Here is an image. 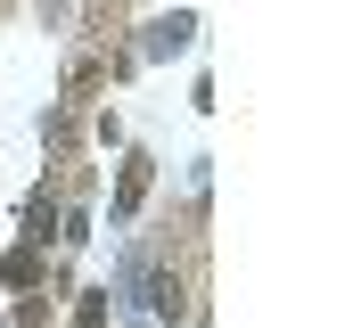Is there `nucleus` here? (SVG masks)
<instances>
[{
    "label": "nucleus",
    "instance_id": "1",
    "mask_svg": "<svg viewBox=\"0 0 353 328\" xmlns=\"http://www.w3.org/2000/svg\"><path fill=\"white\" fill-rule=\"evenodd\" d=\"M140 197H148V164H123V189H115V222H123Z\"/></svg>",
    "mask_w": 353,
    "mask_h": 328
},
{
    "label": "nucleus",
    "instance_id": "3",
    "mask_svg": "<svg viewBox=\"0 0 353 328\" xmlns=\"http://www.w3.org/2000/svg\"><path fill=\"white\" fill-rule=\"evenodd\" d=\"M74 328H107V296H83V312H74Z\"/></svg>",
    "mask_w": 353,
    "mask_h": 328
},
{
    "label": "nucleus",
    "instance_id": "2",
    "mask_svg": "<svg viewBox=\"0 0 353 328\" xmlns=\"http://www.w3.org/2000/svg\"><path fill=\"white\" fill-rule=\"evenodd\" d=\"M33 271H41V246H17V254H8V263H0V279H8V287H25V279H33Z\"/></svg>",
    "mask_w": 353,
    "mask_h": 328
}]
</instances>
